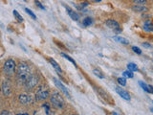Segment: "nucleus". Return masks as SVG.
I'll list each match as a JSON object with an SVG mask.
<instances>
[{
    "instance_id": "1",
    "label": "nucleus",
    "mask_w": 153,
    "mask_h": 115,
    "mask_svg": "<svg viewBox=\"0 0 153 115\" xmlns=\"http://www.w3.org/2000/svg\"><path fill=\"white\" fill-rule=\"evenodd\" d=\"M30 76H31V69L29 65L26 62H20L19 65L17 66V72H16V77L19 83L25 84Z\"/></svg>"
},
{
    "instance_id": "2",
    "label": "nucleus",
    "mask_w": 153,
    "mask_h": 115,
    "mask_svg": "<svg viewBox=\"0 0 153 115\" xmlns=\"http://www.w3.org/2000/svg\"><path fill=\"white\" fill-rule=\"evenodd\" d=\"M50 102H51L53 107H55L56 108H62L65 105L63 97L61 96V94L56 92V91H55V92L51 95Z\"/></svg>"
},
{
    "instance_id": "3",
    "label": "nucleus",
    "mask_w": 153,
    "mask_h": 115,
    "mask_svg": "<svg viewBox=\"0 0 153 115\" xmlns=\"http://www.w3.org/2000/svg\"><path fill=\"white\" fill-rule=\"evenodd\" d=\"M4 73L8 77H12L14 74V70H16V61L13 60H8L4 63Z\"/></svg>"
},
{
    "instance_id": "4",
    "label": "nucleus",
    "mask_w": 153,
    "mask_h": 115,
    "mask_svg": "<svg viewBox=\"0 0 153 115\" xmlns=\"http://www.w3.org/2000/svg\"><path fill=\"white\" fill-rule=\"evenodd\" d=\"M50 93L49 89H48L45 85H39L36 92V98L37 101H43L49 98Z\"/></svg>"
},
{
    "instance_id": "5",
    "label": "nucleus",
    "mask_w": 153,
    "mask_h": 115,
    "mask_svg": "<svg viewBox=\"0 0 153 115\" xmlns=\"http://www.w3.org/2000/svg\"><path fill=\"white\" fill-rule=\"evenodd\" d=\"M38 84V78L36 75H31L28 78V80L26 81V83L24 84H25V87L29 90L33 89V87H36Z\"/></svg>"
},
{
    "instance_id": "6",
    "label": "nucleus",
    "mask_w": 153,
    "mask_h": 115,
    "mask_svg": "<svg viewBox=\"0 0 153 115\" xmlns=\"http://www.w3.org/2000/svg\"><path fill=\"white\" fill-rule=\"evenodd\" d=\"M105 24H106V26L108 28H110L113 31H116L118 33H120L122 31L121 27H120V24L116 20H114V19H108V20L105 22Z\"/></svg>"
},
{
    "instance_id": "7",
    "label": "nucleus",
    "mask_w": 153,
    "mask_h": 115,
    "mask_svg": "<svg viewBox=\"0 0 153 115\" xmlns=\"http://www.w3.org/2000/svg\"><path fill=\"white\" fill-rule=\"evenodd\" d=\"M1 88H2V91H3V94L5 96L10 95V94H11V92H12V85H11V83H10L8 80L3 81Z\"/></svg>"
},
{
    "instance_id": "8",
    "label": "nucleus",
    "mask_w": 153,
    "mask_h": 115,
    "mask_svg": "<svg viewBox=\"0 0 153 115\" xmlns=\"http://www.w3.org/2000/svg\"><path fill=\"white\" fill-rule=\"evenodd\" d=\"M54 81V83H55V84H56V86L57 88H59L62 92H63L64 94H65V96L66 97H68V98H70V94H69V92H68V90H67V88L64 86V84L61 83V81H59V80H57V79H54L53 80Z\"/></svg>"
},
{
    "instance_id": "9",
    "label": "nucleus",
    "mask_w": 153,
    "mask_h": 115,
    "mask_svg": "<svg viewBox=\"0 0 153 115\" xmlns=\"http://www.w3.org/2000/svg\"><path fill=\"white\" fill-rule=\"evenodd\" d=\"M115 89H116V92L121 96V97L124 100H126V101H130L131 97H130V95H129V93L127 92L126 90H124L123 88L122 87H120V86H117V87H115Z\"/></svg>"
},
{
    "instance_id": "10",
    "label": "nucleus",
    "mask_w": 153,
    "mask_h": 115,
    "mask_svg": "<svg viewBox=\"0 0 153 115\" xmlns=\"http://www.w3.org/2000/svg\"><path fill=\"white\" fill-rule=\"evenodd\" d=\"M18 99H19V102H20L22 105H27L30 102H32V98L27 94H21L19 96Z\"/></svg>"
},
{
    "instance_id": "11",
    "label": "nucleus",
    "mask_w": 153,
    "mask_h": 115,
    "mask_svg": "<svg viewBox=\"0 0 153 115\" xmlns=\"http://www.w3.org/2000/svg\"><path fill=\"white\" fill-rule=\"evenodd\" d=\"M65 9H66V11H67V13L69 14V16H70L72 19H73V20H75V21L79 20V16L78 13L75 12V11H73V10L70 9V8H68V7H65Z\"/></svg>"
},
{
    "instance_id": "12",
    "label": "nucleus",
    "mask_w": 153,
    "mask_h": 115,
    "mask_svg": "<svg viewBox=\"0 0 153 115\" xmlns=\"http://www.w3.org/2000/svg\"><path fill=\"white\" fill-rule=\"evenodd\" d=\"M133 11L135 12H139V13H146L147 12V8L143 5H135V6L132 7Z\"/></svg>"
},
{
    "instance_id": "13",
    "label": "nucleus",
    "mask_w": 153,
    "mask_h": 115,
    "mask_svg": "<svg viewBox=\"0 0 153 115\" xmlns=\"http://www.w3.org/2000/svg\"><path fill=\"white\" fill-rule=\"evenodd\" d=\"M49 61L51 62V64L53 65V67H54V68L59 72V73H62V70H61V68H60V66L59 65V63H57V62L54 60V59H52V58H50L49 59Z\"/></svg>"
},
{
    "instance_id": "14",
    "label": "nucleus",
    "mask_w": 153,
    "mask_h": 115,
    "mask_svg": "<svg viewBox=\"0 0 153 115\" xmlns=\"http://www.w3.org/2000/svg\"><path fill=\"white\" fill-rule=\"evenodd\" d=\"M115 40L116 41H118V42H120V43H122V44H124V45H127L128 43H129V41L126 40V38H124V37H113Z\"/></svg>"
},
{
    "instance_id": "15",
    "label": "nucleus",
    "mask_w": 153,
    "mask_h": 115,
    "mask_svg": "<svg viewBox=\"0 0 153 115\" xmlns=\"http://www.w3.org/2000/svg\"><path fill=\"white\" fill-rule=\"evenodd\" d=\"M143 29L147 32H152L153 31V24L150 21H146L145 23V26H143Z\"/></svg>"
},
{
    "instance_id": "16",
    "label": "nucleus",
    "mask_w": 153,
    "mask_h": 115,
    "mask_svg": "<svg viewBox=\"0 0 153 115\" xmlns=\"http://www.w3.org/2000/svg\"><path fill=\"white\" fill-rule=\"evenodd\" d=\"M127 69L131 72H135L138 71V66L135 63H133V62H130V63L127 64Z\"/></svg>"
},
{
    "instance_id": "17",
    "label": "nucleus",
    "mask_w": 153,
    "mask_h": 115,
    "mask_svg": "<svg viewBox=\"0 0 153 115\" xmlns=\"http://www.w3.org/2000/svg\"><path fill=\"white\" fill-rule=\"evenodd\" d=\"M139 84L141 85V87L146 91V92H150L149 90V86L147 84H146V83H143V81H139Z\"/></svg>"
},
{
    "instance_id": "18",
    "label": "nucleus",
    "mask_w": 153,
    "mask_h": 115,
    "mask_svg": "<svg viewBox=\"0 0 153 115\" xmlns=\"http://www.w3.org/2000/svg\"><path fill=\"white\" fill-rule=\"evenodd\" d=\"M92 22H93V20H92V18H91V17H86V18L83 19V25L85 27L90 26L91 24H92Z\"/></svg>"
},
{
    "instance_id": "19",
    "label": "nucleus",
    "mask_w": 153,
    "mask_h": 115,
    "mask_svg": "<svg viewBox=\"0 0 153 115\" xmlns=\"http://www.w3.org/2000/svg\"><path fill=\"white\" fill-rule=\"evenodd\" d=\"M61 56L62 57H63V58H65V59L67 60H69V61H71L72 62V63H73L75 66H76V61L73 60V59H72V58L71 57H69L68 55H66V54H64V53H61Z\"/></svg>"
},
{
    "instance_id": "20",
    "label": "nucleus",
    "mask_w": 153,
    "mask_h": 115,
    "mask_svg": "<svg viewBox=\"0 0 153 115\" xmlns=\"http://www.w3.org/2000/svg\"><path fill=\"white\" fill-rule=\"evenodd\" d=\"M123 78H133V72H131V71H124L123 73Z\"/></svg>"
},
{
    "instance_id": "21",
    "label": "nucleus",
    "mask_w": 153,
    "mask_h": 115,
    "mask_svg": "<svg viewBox=\"0 0 153 115\" xmlns=\"http://www.w3.org/2000/svg\"><path fill=\"white\" fill-rule=\"evenodd\" d=\"M13 16H16V18L17 19V20H18L19 22H23V18H22V16H20V14H19V13H18L17 11H16V10L13 11Z\"/></svg>"
},
{
    "instance_id": "22",
    "label": "nucleus",
    "mask_w": 153,
    "mask_h": 115,
    "mask_svg": "<svg viewBox=\"0 0 153 115\" xmlns=\"http://www.w3.org/2000/svg\"><path fill=\"white\" fill-rule=\"evenodd\" d=\"M118 83H119V84H121L122 86H124L126 84V78H123V77H120V78H118Z\"/></svg>"
},
{
    "instance_id": "23",
    "label": "nucleus",
    "mask_w": 153,
    "mask_h": 115,
    "mask_svg": "<svg viewBox=\"0 0 153 115\" xmlns=\"http://www.w3.org/2000/svg\"><path fill=\"white\" fill-rule=\"evenodd\" d=\"M25 12L29 14V16H31L33 19H36V14L33 13L30 9H28V8H25Z\"/></svg>"
},
{
    "instance_id": "24",
    "label": "nucleus",
    "mask_w": 153,
    "mask_h": 115,
    "mask_svg": "<svg viewBox=\"0 0 153 115\" xmlns=\"http://www.w3.org/2000/svg\"><path fill=\"white\" fill-rule=\"evenodd\" d=\"M93 72H94V74H95L96 76H98V77H99V78L103 79V75L102 74V72H100V70H98V69H94Z\"/></svg>"
},
{
    "instance_id": "25",
    "label": "nucleus",
    "mask_w": 153,
    "mask_h": 115,
    "mask_svg": "<svg viewBox=\"0 0 153 115\" xmlns=\"http://www.w3.org/2000/svg\"><path fill=\"white\" fill-rule=\"evenodd\" d=\"M133 2L136 5H145L146 4V0H133Z\"/></svg>"
},
{
    "instance_id": "26",
    "label": "nucleus",
    "mask_w": 153,
    "mask_h": 115,
    "mask_svg": "<svg viewBox=\"0 0 153 115\" xmlns=\"http://www.w3.org/2000/svg\"><path fill=\"white\" fill-rule=\"evenodd\" d=\"M132 50L136 53V54H139V55H141L142 54V51H141V49L140 48H138L137 46H133L132 47Z\"/></svg>"
},
{
    "instance_id": "27",
    "label": "nucleus",
    "mask_w": 153,
    "mask_h": 115,
    "mask_svg": "<svg viewBox=\"0 0 153 115\" xmlns=\"http://www.w3.org/2000/svg\"><path fill=\"white\" fill-rule=\"evenodd\" d=\"M35 3L36 4V6H37V7H39L40 9H42V10H44V9H45V7L43 6V5H42L39 1H37V0H35Z\"/></svg>"
},
{
    "instance_id": "28",
    "label": "nucleus",
    "mask_w": 153,
    "mask_h": 115,
    "mask_svg": "<svg viewBox=\"0 0 153 115\" xmlns=\"http://www.w3.org/2000/svg\"><path fill=\"white\" fill-rule=\"evenodd\" d=\"M0 115H11V114H10V112L7 111V110H3V111L1 112V114H0Z\"/></svg>"
},
{
    "instance_id": "29",
    "label": "nucleus",
    "mask_w": 153,
    "mask_h": 115,
    "mask_svg": "<svg viewBox=\"0 0 153 115\" xmlns=\"http://www.w3.org/2000/svg\"><path fill=\"white\" fill-rule=\"evenodd\" d=\"M143 46H145V47H151V45L150 44H147V43H143Z\"/></svg>"
},
{
    "instance_id": "30",
    "label": "nucleus",
    "mask_w": 153,
    "mask_h": 115,
    "mask_svg": "<svg viewBox=\"0 0 153 115\" xmlns=\"http://www.w3.org/2000/svg\"><path fill=\"white\" fill-rule=\"evenodd\" d=\"M112 115H119V114H118L117 112H115V111H113V112H112Z\"/></svg>"
},
{
    "instance_id": "31",
    "label": "nucleus",
    "mask_w": 153,
    "mask_h": 115,
    "mask_svg": "<svg viewBox=\"0 0 153 115\" xmlns=\"http://www.w3.org/2000/svg\"><path fill=\"white\" fill-rule=\"evenodd\" d=\"M94 1H96V2H100L102 0H94Z\"/></svg>"
},
{
    "instance_id": "32",
    "label": "nucleus",
    "mask_w": 153,
    "mask_h": 115,
    "mask_svg": "<svg viewBox=\"0 0 153 115\" xmlns=\"http://www.w3.org/2000/svg\"><path fill=\"white\" fill-rule=\"evenodd\" d=\"M18 115H28V114H26V113H24V114H18Z\"/></svg>"
},
{
    "instance_id": "33",
    "label": "nucleus",
    "mask_w": 153,
    "mask_h": 115,
    "mask_svg": "<svg viewBox=\"0 0 153 115\" xmlns=\"http://www.w3.org/2000/svg\"><path fill=\"white\" fill-rule=\"evenodd\" d=\"M151 111H152V112H153V108H151Z\"/></svg>"
},
{
    "instance_id": "34",
    "label": "nucleus",
    "mask_w": 153,
    "mask_h": 115,
    "mask_svg": "<svg viewBox=\"0 0 153 115\" xmlns=\"http://www.w3.org/2000/svg\"><path fill=\"white\" fill-rule=\"evenodd\" d=\"M70 115H76V114H70Z\"/></svg>"
},
{
    "instance_id": "35",
    "label": "nucleus",
    "mask_w": 153,
    "mask_h": 115,
    "mask_svg": "<svg viewBox=\"0 0 153 115\" xmlns=\"http://www.w3.org/2000/svg\"><path fill=\"white\" fill-rule=\"evenodd\" d=\"M1 89H2V88H1V86H0V90H1Z\"/></svg>"
}]
</instances>
